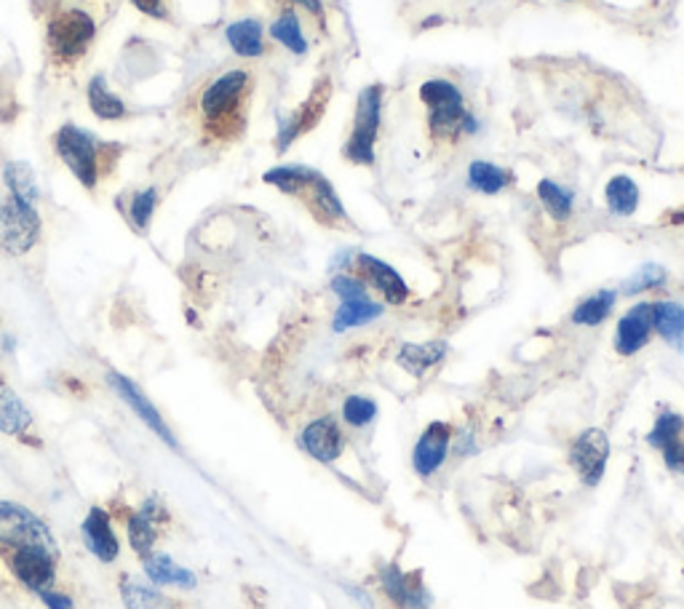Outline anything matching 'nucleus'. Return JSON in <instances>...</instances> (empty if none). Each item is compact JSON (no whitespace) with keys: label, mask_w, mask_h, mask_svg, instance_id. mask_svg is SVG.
<instances>
[{"label":"nucleus","mask_w":684,"mask_h":609,"mask_svg":"<svg viewBox=\"0 0 684 609\" xmlns=\"http://www.w3.org/2000/svg\"><path fill=\"white\" fill-rule=\"evenodd\" d=\"M300 444H302V449L313 457V460L335 462L345 449V436H343L340 425H337V420L326 414V418L313 420L311 425L302 431Z\"/></svg>","instance_id":"4468645a"},{"label":"nucleus","mask_w":684,"mask_h":609,"mask_svg":"<svg viewBox=\"0 0 684 609\" xmlns=\"http://www.w3.org/2000/svg\"><path fill=\"white\" fill-rule=\"evenodd\" d=\"M163 518H166V511H163V505L155 503V500H148L137 514L129 516L126 532H129L131 548H135L142 559L148 557V553H153V546H155V538H159V527Z\"/></svg>","instance_id":"6ab92c4d"},{"label":"nucleus","mask_w":684,"mask_h":609,"mask_svg":"<svg viewBox=\"0 0 684 609\" xmlns=\"http://www.w3.org/2000/svg\"><path fill=\"white\" fill-rule=\"evenodd\" d=\"M0 542L14 548H46V551L57 553V542H54L51 529L46 527L44 518H38L30 508L11 500H0Z\"/></svg>","instance_id":"6e6552de"},{"label":"nucleus","mask_w":684,"mask_h":609,"mask_svg":"<svg viewBox=\"0 0 684 609\" xmlns=\"http://www.w3.org/2000/svg\"><path fill=\"white\" fill-rule=\"evenodd\" d=\"M3 185H5V190L20 192V196L24 198H33V201H38V196H40L33 168H30V164H24V161H9V164H5Z\"/></svg>","instance_id":"72a5a7b5"},{"label":"nucleus","mask_w":684,"mask_h":609,"mask_svg":"<svg viewBox=\"0 0 684 609\" xmlns=\"http://www.w3.org/2000/svg\"><path fill=\"white\" fill-rule=\"evenodd\" d=\"M380 120H383V86L372 83V86L361 89L359 99H356L353 131L343 148L345 161L356 166H374V142L380 134Z\"/></svg>","instance_id":"0eeeda50"},{"label":"nucleus","mask_w":684,"mask_h":609,"mask_svg":"<svg viewBox=\"0 0 684 609\" xmlns=\"http://www.w3.org/2000/svg\"><path fill=\"white\" fill-rule=\"evenodd\" d=\"M254 78L250 70H228L211 78L196 96V120L206 140L230 144L250 124Z\"/></svg>","instance_id":"f257e3e1"},{"label":"nucleus","mask_w":684,"mask_h":609,"mask_svg":"<svg viewBox=\"0 0 684 609\" xmlns=\"http://www.w3.org/2000/svg\"><path fill=\"white\" fill-rule=\"evenodd\" d=\"M607 460H610V438L607 433L599 431V428L583 431L570 446V466L578 470L583 484L589 487H596L599 481H602L604 470H607Z\"/></svg>","instance_id":"9d476101"},{"label":"nucleus","mask_w":684,"mask_h":609,"mask_svg":"<svg viewBox=\"0 0 684 609\" xmlns=\"http://www.w3.org/2000/svg\"><path fill=\"white\" fill-rule=\"evenodd\" d=\"M155 207H159V190L155 188H142L131 192L129 207H126V220L135 225L137 233H144L148 231L150 220H153Z\"/></svg>","instance_id":"473e14b6"},{"label":"nucleus","mask_w":684,"mask_h":609,"mask_svg":"<svg viewBox=\"0 0 684 609\" xmlns=\"http://www.w3.org/2000/svg\"><path fill=\"white\" fill-rule=\"evenodd\" d=\"M270 38L278 40L283 48H289L292 54H305L308 51V40L305 33H302V24L297 20L294 9H283L281 14L276 16V22L270 24Z\"/></svg>","instance_id":"7c9ffc66"},{"label":"nucleus","mask_w":684,"mask_h":609,"mask_svg":"<svg viewBox=\"0 0 684 609\" xmlns=\"http://www.w3.org/2000/svg\"><path fill=\"white\" fill-rule=\"evenodd\" d=\"M332 94H335L332 78H318V81L313 83L311 94L305 96V102H302L294 113H289L287 118L278 120V131H276L278 153L289 150V144H292L294 140H300L302 134L316 129V126L321 124V118H324L326 107H329Z\"/></svg>","instance_id":"1a4fd4ad"},{"label":"nucleus","mask_w":684,"mask_h":609,"mask_svg":"<svg viewBox=\"0 0 684 609\" xmlns=\"http://www.w3.org/2000/svg\"><path fill=\"white\" fill-rule=\"evenodd\" d=\"M131 5H135L139 14L150 16V20H159V22L169 20L166 0H131Z\"/></svg>","instance_id":"58836bf2"},{"label":"nucleus","mask_w":684,"mask_h":609,"mask_svg":"<svg viewBox=\"0 0 684 609\" xmlns=\"http://www.w3.org/2000/svg\"><path fill=\"white\" fill-rule=\"evenodd\" d=\"M54 153L83 188L96 190L102 177H107L118 164L124 148L115 142H102L81 126L65 124L54 134Z\"/></svg>","instance_id":"f03ea898"},{"label":"nucleus","mask_w":684,"mask_h":609,"mask_svg":"<svg viewBox=\"0 0 684 609\" xmlns=\"http://www.w3.org/2000/svg\"><path fill=\"white\" fill-rule=\"evenodd\" d=\"M447 353V342L433 340V342H422V346H415V342H407L402 346V351L396 355V364L402 370H407L411 377H422L428 370H433Z\"/></svg>","instance_id":"5701e85b"},{"label":"nucleus","mask_w":684,"mask_h":609,"mask_svg":"<svg viewBox=\"0 0 684 609\" xmlns=\"http://www.w3.org/2000/svg\"><path fill=\"white\" fill-rule=\"evenodd\" d=\"M40 599L46 601V607H48V609H70V607H72L70 596L59 594V590H51V588L40 590Z\"/></svg>","instance_id":"a19ab883"},{"label":"nucleus","mask_w":684,"mask_h":609,"mask_svg":"<svg viewBox=\"0 0 684 609\" xmlns=\"http://www.w3.org/2000/svg\"><path fill=\"white\" fill-rule=\"evenodd\" d=\"M452 442V428L447 422H431V425L422 431V436L417 438L415 452H411V466L422 479L433 476L436 470L444 466L447 452H450Z\"/></svg>","instance_id":"f8f14e48"},{"label":"nucleus","mask_w":684,"mask_h":609,"mask_svg":"<svg viewBox=\"0 0 684 609\" xmlns=\"http://www.w3.org/2000/svg\"><path fill=\"white\" fill-rule=\"evenodd\" d=\"M38 201L5 190V196H0V249L14 257H22L38 244Z\"/></svg>","instance_id":"423d86ee"},{"label":"nucleus","mask_w":684,"mask_h":609,"mask_svg":"<svg viewBox=\"0 0 684 609\" xmlns=\"http://www.w3.org/2000/svg\"><path fill=\"white\" fill-rule=\"evenodd\" d=\"M604 201L615 216H631L639 209V185L626 174H617L604 188Z\"/></svg>","instance_id":"bb28decb"},{"label":"nucleus","mask_w":684,"mask_h":609,"mask_svg":"<svg viewBox=\"0 0 684 609\" xmlns=\"http://www.w3.org/2000/svg\"><path fill=\"white\" fill-rule=\"evenodd\" d=\"M682 436H684V418H682V414L663 412L661 418L656 420V425H652L650 436H647V444L656 446V449L663 452L665 446L680 442Z\"/></svg>","instance_id":"f704fd0d"},{"label":"nucleus","mask_w":684,"mask_h":609,"mask_svg":"<svg viewBox=\"0 0 684 609\" xmlns=\"http://www.w3.org/2000/svg\"><path fill=\"white\" fill-rule=\"evenodd\" d=\"M83 542H86L89 551L94 553L100 562L111 564L118 559L120 553V546H118V538H115L113 532V524H111V516L105 514L102 508H92L89 511V516L83 518Z\"/></svg>","instance_id":"a211bd4d"},{"label":"nucleus","mask_w":684,"mask_h":609,"mask_svg":"<svg viewBox=\"0 0 684 609\" xmlns=\"http://www.w3.org/2000/svg\"><path fill=\"white\" fill-rule=\"evenodd\" d=\"M265 183L274 185L283 192V196L300 198L305 203V209L311 211L313 216L326 227H337V225H348V214H345V207L337 196L335 188H332L329 179L324 174L316 172L311 166H300V164H283L265 172Z\"/></svg>","instance_id":"7ed1b4c3"},{"label":"nucleus","mask_w":684,"mask_h":609,"mask_svg":"<svg viewBox=\"0 0 684 609\" xmlns=\"http://www.w3.org/2000/svg\"><path fill=\"white\" fill-rule=\"evenodd\" d=\"M665 220H669L671 225H684V207L676 209V211H671V214L665 216Z\"/></svg>","instance_id":"37998d69"},{"label":"nucleus","mask_w":684,"mask_h":609,"mask_svg":"<svg viewBox=\"0 0 684 609\" xmlns=\"http://www.w3.org/2000/svg\"><path fill=\"white\" fill-rule=\"evenodd\" d=\"M107 379H111V385H113V390L115 394L120 396V401L124 403H129L131 409H135V414L139 420L144 422V425L150 428V431L153 433H159L161 436V442L163 444H169V446H177V442H174V433L169 431V425H166V420L161 418V412L159 409L153 407V403H150V399L148 396L142 394V390L137 388L135 383H131L129 377H124V375H118V372H111V375H107Z\"/></svg>","instance_id":"ddd939ff"},{"label":"nucleus","mask_w":684,"mask_h":609,"mask_svg":"<svg viewBox=\"0 0 684 609\" xmlns=\"http://www.w3.org/2000/svg\"><path fill=\"white\" fill-rule=\"evenodd\" d=\"M332 292L340 297V303L345 300H356V297H367V281L359 279V276L340 273L332 279Z\"/></svg>","instance_id":"4c0bfd02"},{"label":"nucleus","mask_w":684,"mask_h":609,"mask_svg":"<svg viewBox=\"0 0 684 609\" xmlns=\"http://www.w3.org/2000/svg\"><path fill=\"white\" fill-rule=\"evenodd\" d=\"M380 316H383V305L369 300V294L367 297L345 300V303H340V307H337L335 318H332V329H335L337 335H343V331L364 327V324L374 321V318Z\"/></svg>","instance_id":"393cba45"},{"label":"nucleus","mask_w":684,"mask_h":609,"mask_svg":"<svg viewBox=\"0 0 684 609\" xmlns=\"http://www.w3.org/2000/svg\"><path fill=\"white\" fill-rule=\"evenodd\" d=\"M420 99L428 107V129L436 142H457L465 126V99L460 89L444 78H431L420 86Z\"/></svg>","instance_id":"39448f33"},{"label":"nucleus","mask_w":684,"mask_h":609,"mask_svg":"<svg viewBox=\"0 0 684 609\" xmlns=\"http://www.w3.org/2000/svg\"><path fill=\"white\" fill-rule=\"evenodd\" d=\"M225 38L228 46L244 59H257L265 54V27L259 20L233 22L225 30Z\"/></svg>","instance_id":"4be33fe9"},{"label":"nucleus","mask_w":684,"mask_h":609,"mask_svg":"<svg viewBox=\"0 0 684 609\" xmlns=\"http://www.w3.org/2000/svg\"><path fill=\"white\" fill-rule=\"evenodd\" d=\"M120 596H124V605L129 609H174L161 590L142 581H135V577L120 581Z\"/></svg>","instance_id":"c756f323"},{"label":"nucleus","mask_w":684,"mask_h":609,"mask_svg":"<svg viewBox=\"0 0 684 609\" xmlns=\"http://www.w3.org/2000/svg\"><path fill=\"white\" fill-rule=\"evenodd\" d=\"M292 3H300L302 9H308L316 20L324 22V3H321V0H292Z\"/></svg>","instance_id":"79ce46f5"},{"label":"nucleus","mask_w":684,"mask_h":609,"mask_svg":"<svg viewBox=\"0 0 684 609\" xmlns=\"http://www.w3.org/2000/svg\"><path fill=\"white\" fill-rule=\"evenodd\" d=\"M652 337V303H637L631 311L623 313L615 329V351L621 355H634L650 342Z\"/></svg>","instance_id":"dca6fc26"},{"label":"nucleus","mask_w":684,"mask_h":609,"mask_svg":"<svg viewBox=\"0 0 684 609\" xmlns=\"http://www.w3.org/2000/svg\"><path fill=\"white\" fill-rule=\"evenodd\" d=\"M86 96L89 107H92V113L100 120H124L129 116V107H126L124 99L107 86V81L102 75H94L92 81H89Z\"/></svg>","instance_id":"a878e982"},{"label":"nucleus","mask_w":684,"mask_h":609,"mask_svg":"<svg viewBox=\"0 0 684 609\" xmlns=\"http://www.w3.org/2000/svg\"><path fill=\"white\" fill-rule=\"evenodd\" d=\"M96 38V22L89 11L59 9L46 20V54L57 68H76Z\"/></svg>","instance_id":"20e7f679"},{"label":"nucleus","mask_w":684,"mask_h":609,"mask_svg":"<svg viewBox=\"0 0 684 609\" xmlns=\"http://www.w3.org/2000/svg\"><path fill=\"white\" fill-rule=\"evenodd\" d=\"M356 268H359V276H364V281L369 286L378 289L391 305H404L409 297V286L402 276L396 273V268H391L383 259L372 257V255H356Z\"/></svg>","instance_id":"2eb2a0df"},{"label":"nucleus","mask_w":684,"mask_h":609,"mask_svg":"<svg viewBox=\"0 0 684 609\" xmlns=\"http://www.w3.org/2000/svg\"><path fill=\"white\" fill-rule=\"evenodd\" d=\"M144 575L159 586H177V588H193L196 586V575L185 566H179L166 553H148L144 557Z\"/></svg>","instance_id":"b1692460"},{"label":"nucleus","mask_w":684,"mask_h":609,"mask_svg":"<svg viewBox=\"0 0 684 609\" xmlns=\"http://www.w3.org/2000/svg\"><path fill=\"white\" fill-rule=\"evenodd\" d=\"M9 566L22 586L40 594V590L51 588L54 577H57V553L35 546L14 548L9 557Z\"/></svg>","instance_id":"9b49d317"},{"label":"nucleus","mask_w":684,"mask_h":609,"mask_svg":"<svg viewBox=\"0 0 684 609\" xmlns=\"http://www.w3.org/2000/svg\"><path fill=\"white\" fill-rule=\"evenodd\" d=\"M33 425V412L27 409L16 390L0 379V433L9 436H24Z\"/></svg>","instance_id":"aec40b11"},{"label":"nucleus","mask_w":684,"mask_h":609,"mask_svg":"<svg viewBox=\"0 0 684 609\" xmlns=\"http://www.w3.org/2000/svg\"><path fill=\"white\" fill-rule=\"evenodd\" d=\"M663 460H665V466H669V470L684 476V438H680V442H674L671 446H665Z\"/></svg>","instance_id":"ea45409f"},{"label":"nucleus","mask_w":684,"mask_h":609,"mask_svg":"<svg viewBox=\"0 0 684 609\" xmlns=\"http://www.w3.org/2000/svg\"><path fill=\"white\" fill-rule=\"evenodd\" d=\"M343 418L348 425L364 428L378 418V403H374L372 399H367V396H348L343 403Z\"/></svg>","instance_id":"e433bc0d"},{"label":"nucleus","mask_w":684,"mask_h":609,"mask_svg":"<svg viewBox=\"0 0 684 609\" xmlns=\"http://www.w3.org/2000/svg\"><path fill=\"white\" fill-rule=\"evenodd\" d=\"M511 185V174L498 164H489V161H474L468 166V188L484 196H498Z\"/></svg>","instance_id":"cd10ccee"},{"label":"nucleus","mask_w":684,"mask_h":609,"mask_svg":"<svg viewBox=\"0 0 684 609\" xmlns=\"http://www.w3.org/2000/svg\"><path fill=\"white\" fill-rule=\"evenodd\" d=\"M665 281H669V273H665L661 265H641L637 273H631L626 281H623L621 292L641 294V292H650V289H661Z\"/></svg>","instance_id":"c9c22d12"},{"label":"nucleus","mask_w":684,"mask_h":609,"mask_svg":"<svg viewBox=\"0 0 684 609\" xmlns=\"http://www.w3.org/2000/svg\"><path fill=\"white\" fill-rule=\"evenodd\" d=\"M537 198H541L543 209H546L556 222H567L572 216V207H575L572 190L561 188V185L554 183V179H543V183L537 185Z\"/></svg>","instance_id":"2f4dec72"},{"label":"nucleus","mask_w":684,"mask_h":609,"mask_svg":"<svg viewBox=\"0 0 684 609\" xmlns=\"http://www.w3.org/2000/svg\"><path fill=\"white\" fill-rule=\"evenodd\" d=\"M380 581H383L385 594L396 601L398 607L404 609H428L431 607V594H428L426 586L420 583V575L417 572H402L398 566H385L380 572Z\"/></svg>","instance_id":"f3484780"},{"label":"nucleus","mask_w":684,"mask_h":609,"mask_svg":"<svg viewBox=\"0 0 684 609\" xmlns=\"http://www.w3.org/2000/svg\"><path fill=\"white\" fill-rule=\"evenodd\" d=\"M652 329L669 342L671 348H684V305L674 300H658L652 303Z\"/></svg>","instance_id":"412c9836"},{"label":"nucleus","mask_w":684,"mask_h":609,"mask_svg":"<svg viewBox=\"0 0 684 609\" xmlns=\"http://www.w3.org/2000/svg\"><path fill=\"white\" fill-rule=\"evenodd\" d=\"M617 294L610 292V289H602V292L591 294L589 300H583L578 307L572 311V324L575 327H599L610 318L613 313Z\"/></svg>","instance_id":"c85d7f7f"}]
</instances>
